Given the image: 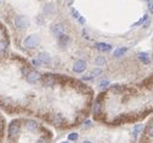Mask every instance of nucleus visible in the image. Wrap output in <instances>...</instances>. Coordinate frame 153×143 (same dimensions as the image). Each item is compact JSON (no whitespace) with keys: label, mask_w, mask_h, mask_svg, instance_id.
<instances>
[{"label":"nucleus","mask_w":153,"mask_h":143,"mask_svg":"<svg viewBox=\"0 0 153 143\" xmlns=\"http://www.w3.org/2000/svg\"><path fill=\"white\" fill-rule=\"evenodd\" d=\"M30 71H31V70L29 69V67H23V69H22V75L27 77V76H28V73H29Z\"/></svg>","instance_id":"nucleus-22"},{"label":"nucleus","mask_w":153,"mask_h":143,"mask_svg":"<svg viewBox=\"0 0 153 143\" xmlns=\"http://www.w3.org/2000/svg\"><path fill=\"white\" fill-rule=\"evenodd\" d=\"M53 121H54L56 124H61V123H63V117L59 113H57L53 115Z\"/></svg>","instance_id":"nucleus-17"},{"label":"nucleus","mask_w":153,"mask_h":143,"mask_svg":"<svg viewBox=\"0 0 153 143\" xmlns=\"http://www.w3.org/2000/svg\"><path fill=\"white\" fill-rule=\"evenodd\" d=\"M99 75H101V70H100V69H94V70L92 71L90 76H92V77H97V76H99Z\"/></svg>","instance_id":"nucleus-20"},{"label":"nucleus","mask_w":153,"mask_h":143,"mask_svg":"<svg viewBox=\"0 0 153 143\" xmlns=\"http://www.w3.org/2000/svg\"><path fill=\"white\" fill-rule=\"evenodd\" d=\"M31 63L34 64L35 66H40V65H41V63H40V60H35V59H34V60H31Z\"/></svg>","instance_id":"nucleus-28"},{"label":"nucleus","mask_w":153,"mask_h":143,"mask_svg":"<svg viewBox=\"0 0 153 143\" xmlns=\"http://www.w3.org/2000/svg\"><path fill=\"white\" fill-rule=\"evenodd\" d=\"M71 13H72V16H74L76 19H78V17H80V13L75 10V9H71Z\"/></svg>","instance_id":"nucleus-23"},{"label":"nucleus","mask_w":153,"mask_h":143,"mask_svg":"<svg viewBox=\"0 0 153 143\" xmlns=\"http://www.w3.org/2000/svg\"><path fill=\"white\" fill-rule=\"evenodd\" d=\"M95 47H97V49L101 51V52H109V51H111V48H112L111 45L104 43V42H98V43L95 45Z\"/></svg>","instance_id":"nucleus-10"},{"label":"nucleus","mask_w":153,"mask_h":143,"mask_svg":"<svg viewBox=\"0 0 153 143\" xmlns=\"http://www.w3.org/2000/svg\"><path fill=\"white\" fill-rule=\"evenodd\" d=\"M39 45V37L36 35H29L24 40V46L27 48H35Z\"/></svg>","instance_id":"nucleus-2"},{"label":"nucleus","mask_w":153,"mask_h":143,"mask_svg":"<svg viewBox=\"0 0 153 143\" xmlns=\"http://www.w3.org/2000/svg\"><path fill=\"white\" fill-rule=\"evenodd\" d=\"M145 1L147 3V5H148V10L151 12H153V4H152V1H151V0H145Z\"/></svg>","instance_id":"nucleus-24"},{"label":"nucleus","mask_w":153,"mask_h":143,"mask_svg":"<svg viewBox=\"0 0 153 143\" xmlns=\"http://www.w3.org/2000/svg\"><path fill=\"white\" fill-rule=\"evenodd\" d=\"M84 124H86V126H90V124H92V123H90V120H87V121L84 123Z\"/></svg>","instance_id":"nucleus-31"},{"label":"nucleus","mask_w":153,"mask_h":143,"mask_svg":"<svg viewBox=\"0 0 153 143\" xmlns=\"http://www.w3.org/2000/svg\"><path fill=\"white\" fill-rule=\"evenodd\" d=\"M3 49H5V43L0 41V51H3Z\"/></svg>","instance_id":"nucleus-30"},{"label":"nucleus","mask_w":153,"mask_h":143,"mask_svg":"<svg viewBox=\"0 0 153 143\" xmlns=\"http://www.w3.org/2000/svg\"><path fill=\"white\" fill-rule=\"evenodd\" d=\"M137 57H139V59H140L143 64H150L151 59H150V57H148V54H147V53L141 52V53H139V54H137Z\"/></svg>","instance_id":"nucleus-12"},{"label":"nucleus","mask_w":153,"mask_h":143,"mask_svg":"<svg viewBox=\"0 0 153 143\" xmlns=\"http://www.w3.org/2000/svg\"><path fill=\"white\" fill-rule=\"evenodd\" d=\"M83 36H84V39H87V40H89L90 37L87 35V30H86V29H83Z\"/></svg>","instance_id":"nucleus-29"},{"label":"nucleus","mask_w":153,"mask_h":143,"mask_svg":"<svg viewBox=\"0 0 153 143\" xmlns=\"http://www.w3.org/2000/svg\"><path fill=\"white\" fill-rule=\"evenodd\" d=\"M83 143H92V142H90V141H84Z\"/></svg>","instance_id":"nucleus-32"},{"label":"nucleus","mask_w":153,"mask_h":143,"mask_svg":"<svg viewBox=\"0 0 153 143\" xmlns=\"http://www.w3.org/2000/svg\"><path fill=\"white\" fill-rule=\"evenodd\" d=\"M42 84L45 87H51L56 84V78L52 75H46V76L42 77Z\"/></svg>","instance_id":"nucleus-6"},{"label":"nucleus","mask_w":153,"mask_h":143,"mask_svg":"<svg viewBox=\"0 0 153 143\" xmlns=\"http://www.w3.org/2000/svg\"><path fill=\"white\" fill-rule=\"evenodd\" d=\"M40 78H41V75L37 71H30L28 73V76H27V81H28L29 83H36V82L40 81Z\"/></svg>","instance_id":"nucleus-5"},{"label":"nucleus","mask_w":153,"mask_h":143,"mask_svg":"<svg viewBox=\"0 0 153 143\" xmlns=\"http://www.w3.org/2000/svg\"><path fill=\"white\" fill-rule=\"evenodd\" d=\"M15 24L19 30H24V29L28 28V25H29L28 19H27L24 16H17L15 18Z\"/></svg>","instance_id":"nucleus-1"},{"label":"nucleus","mask_w":153,"mask_h":143,"mask_svg":"<svg viewBox=\"0 0 153 143\" xmlns=\"http://www.w3.org/2000/svg\"><path fill=\"white\" fill-rule=\"evenodd\" d=\"M70 41H71L70 37L68 35H65V34H63V35H61L58 37V43L61 47H63V48H65V47L70 43Z\"/></svg>","instance_id":"nucleus-7"},{"label":"nucleus","mask_w":153,"mask_h":143,"mask_svg":"<svg viewBox=\"0 0 153 143\" xmlns=\"http://www.w3.org/2000/svg\"><path fill=\"white\" fill-rule=\"evenodd\" d=\"M127 52H128V47H118V48L114 52V57L115 58H119V57L124 56Z\"/></svg>","instance_id":"nucleus-11"},{"label":"nucleus","mask_w":153,"mask_h":143,"mask_svg":"<svg viewBox=\"0 0 153 143\" xmlns=\"http://www.w3.org/2000/svg\"><path fill=\"white\" fill-rule=\"evenodd\" d=\"M19 129H21V126H19L18 121L11 123L10 126H9V134H10L11 137H13V138L18 137V135H19Z\"/></svg>","instance_id":"nucleus-3"},{"label":"nucleus","mask_w":153,"mask_h":143,"mask_svg":"<svg viewBox=\"0 0 153 143\" xmlns=\"http://www.w3.org/2000/svg\"><path fill=\"white\" fill-rule=\"evenodd\" d=\"M110 83H109V81H101L100 82V87L101 88H105V87H107Z\"/></svg>","instance_id":"nucleus-25"},{"label":"nucleus","mask_w":153,"mask_h":143,"mask_svg":"<svg viewBox=\"0 0 153 143\" xmlns=\"http://www.w3.org/2000/svg\"><path fill=\"white\" fill-rule=\"evenodd\" d=\"M77 138H78V134H76V132H72V134H70L68 136L69 141H77Z\"/></svg>","instance_id":"nucleus-18"},{"label":"nucleus","mask_w":153,"mask_h":143,"mask_svg":"<svg viewBox=\"0 0 153 143\" xmlns=\"http://www.w3.org/2000/svg\"><path fill=\"white\" fill-rule=\"evenodd\" d=\"M62 143H69V142H62Z\"/></svg>","instance_id":"nucleus-33"},{"label":"nucleus","mask_w":153,"mask_h":143,"mask_svg":"<svg viewBox=\"0 0 153 143\" xmlns=\"http://www.w3.org/2000/svg\"><path fill=\"white\" fill-rule=\"evenodd\" d=\"M77 20H78V22L81 23V24H84V23H86V19H84V17H82V16H80Z\"/></svg>","instance_id":"nucleus-26"},{"label":"nucleus","mask_w":153,"mask_h":143,"mask_svg":"<svg viewBox=\"0 0 153 143\" xmlns=\"http://www.w3.org/2000/svg\"><path fill=\"white\" fill-rule=\"evenodd\" d=\"M25 126H27V129H28L29 131H34L35 129L37 127V124L34 120H28V121H27V124H25Z\"/></svg>","instance_id":"nucleus-13"},{"label":"nucleus","mask_w":153,"mask_h":143,"mask_svg":"<svg viewBox=\"0 0 153 143\" xmlns=\"http://www.w3.org/2000/svg\"><path fill=\"white\" fill-rule=\"evenodd\" d=\"M99 113H100V104L97 102L94 105V114H99Z\"/></svg>","instance_id":"nucleus-21"},{"label":"nucleus","mask_w":153,"mask_h":143,"mask_svg":"<svg viewBox=\"0 0 153 143\" xmlns=\"http://www.w3.org/2000/svg\"><path fill=\"white\" fill-rule=\"evenodd\" d=\"M44 11L46 12V13H53L54 12V6H53V4H47V5H45V9H44Z\"/></svg>","instance_id":"nucleus-15"},{"label":"nucleus","mask_w":153,"mask_h":143,"mask_svg":"<svg viewBox=\"0 0 153 143\" xmlns=\"http://www.w3.org/2000/svg\"><path fill=\"white\" fill-rule=\"evenodd\" d=\"M95 64H97L98 66H104V65L106 64V59H105L104 57H98V58L95 59Z\"/></svg>","instance_id":"nucleus-16"},{"label":"nucleus","mask_w":153,"mask_h":143,"mask_svg":"<svg viewBox=\"0 0 153 143\" xmlns=\"http://www.w3.org/2000/svg\"><path fill=\"white\" fill-rule=\"evenodd\" d=\"M52 33L54 34V35H56L57 37H59L61 35H63V34H64L63 24H56V25H53V28H52Z\"/></svg>","instance_id":"nucleus-9"},{"label":"nucleus","mask_w":153,"mask_h":143,"mask_svg":"<svg viewBox=\"0 0 153 143\" xmlns=\"http://www.w3.org/2000/svg\"><path fill=\"white\" fill-rule=\"evenodd\" d=\"M86 67H87V65H86V63L83 60H77L74 64V66H72V70H74V72H76V73H82L86 70Z\"/></svg>","instance_id":"nucleus-4"},{"label":"nucleus","mask_w":153,"mask_h":143,"mask_svg":"<svg viewBox=\"0 0 153 143\" xmlns=\"http://www.w3.org/2000/svg\"><path fill=\"white\" fill-rule=\"evenodd\" d=\"M148 135L151 136V137H153V125H151L148 127Z\"/></svg>","instance_id":"nucleus-27"},{"label":"nucleus","mask_w":153,"mask_h":143,"mask_svg":"<svg viewBox=\"0 0 153 143\" xmlns=\"http://www.w3.org/2000/svg\"><path fill=\"white\" fill-rule=\"evenodd\" d=\"M146 20H148V16L147 15H145L139 22H136L135 24H134V26H136V25H141V24H143V22H146Z\"/></svg>","instance_id":"nucleus-19"},{"label":"nucleus","mask_w":153,"mask_h":143,"mask_svg":"<svg viewBox=\"0 0 153 143\" xmlns=\"http://www.w3.org/2000/svg\"><path fill=\"white\" fill-rule=\"evenodd\" d=\"M142 129H143L142 124H137V125H135V126H134V130H133V135H134V137H136V136L141 132Z\"/></svg>","instance_id":"nucleus-14"},{"label":"nucleus","mask_w":153,"mask_h":143,"mask_svg":"<svg viewBox=\"0 0 153 143\" xmlns=\"http://www.w3.org/2000/svg\"><path fill=\"white\" fill-rule=\"evenodd\" d=\"M39 60L41 64H50L51 63V56L48 53L42 52V53L39 54Z\"/></svg>","instance_id":"nucleus-8"}]
</instances>
